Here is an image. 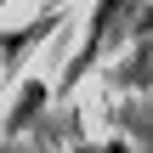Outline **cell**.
Masks as SVG:
<instances>
[{
    "mask_svg": "<svg viewBox=\"0 0 153 153\" xmlns=\"http://www.w3.org/2000/svg\"><path fill=\"white\" fill-rule=\"evenodd\" d=\"M131 6H136V0H97V11H91V23H85V40H79V51L68 57L62 79H57V91H62V97L85 79V68H91V62L119 40V34H131Z\"/></svg>",
    "mask_w": 153,
    "mask_h": 153,
    "instance_id": "6da1fadb",
    "label": "cell"
},
{
    "mask_svg": "<svg viewBox=\"0 0 153 153\" xmlns=\"http://www.w3.org/2000/svg\"><path fill=\"white\" fill-rule=\"evenodd\" d=\"M57 23H62V11H40L34 23H23V28H6V34H0V85L23 68V57H28V51L57 28Z\"/></svg>",
    "mask_w": 153,
    "mask_h": 153,
    "instance_id": "7a4b0ae2",
    "label": "cell"
},
{
    "mask_svg": "<svg viewBox=\"0 0 153 153\" xmlns=\"http://www.w3.org/2000/svg\"><path fill=\"white\" fill-rule=\"evenodd\" d=\"M45 102H51L45 79H28V85H23V97H17V108H11V119H6V131H28V119H34Z\"/></svg>",
    "mask_w": 153,
    "mask_h": 153,
    "instance_id": "3957f363",
    "label": "cell"
},
{
    "mask_svg": "<svg viewBox=\"0 0 153 153\" xmlns=\"http://www.w3.org/2000/svg\"><path fill=\"white\" fill-rule=\"evenodd\" d=\"M131 34H153V0L136 11V17H131Z\"/></svg>",
    "mask_w": 153,
    "mask_h": 153,
    "instance_id": "277c9868",
    "label": "cell"
},
{
    "mask_svg": "<svg viewBox=\"0 0 153 153\" xmlns=\"http://www.w3.org/2000/svg\"><path fill=\"white\" fill-rule=\"evenodd\" d=\"M0 6H6V0H0Z\"/></svg>",
    "mask_w": 153,
    "mask_h": 153,
    "instance_id": "5b68a950",
    "label": "cell"
}]
</instances>
